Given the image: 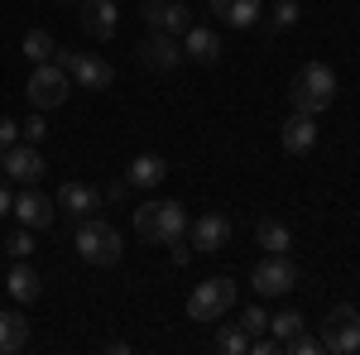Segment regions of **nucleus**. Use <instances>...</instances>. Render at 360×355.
I'll return each mask as SVG.
<instances>
[{"label": "nucleus", "instance_id": "nucleus-1", "mask_svg": "<svg viewBox=\"0 0 360 355\" xmlns=\"http://www.w3.org/2000/svg\"><path fill=\"white\" fill-rule=\"evenodd\" d=\"M336 101V72L327 63H307L298 67V77L288 82V106L298 110V115H322V110H332Z\"/></svg>", "mask_w": 360, "mask_h": 355}, {"label": "nucleus", "instance_id": "nucleus-2", "mask_svg": "<svg viewBox=\"0 0 360 355\" xmlns=\"http://www.w3.org/2000/svg\"><path fill=\"white\" fill-rule=\"evenodd\" d=\"M72 245H77V259L91 264V269H111V264H120V254H125L120 231H115L111 221H101V217H82Z\"/></svg>", "mask_w": 360, "mask_h": 355}, {"label": "nucleus", "instance_id": "nucleus-3", "mask_svg": "<svg viewBox=\"0 0 360 355\" xmlns=\"http://www.w3.org/2000/svg\"><path fill=\"white\" fill-rule=\"evenodd\" d=\"M68 91H72V77L58 67L53 58L49 63H34V72H29V82H25V96H29L34 110H58L68 101Z\"/></svg>", "mask_w": 360, "mask_h": 355}, {"label": "nucleus", "instance_id": "nucleus-4", "mask_svg": "<svg viewBox=\"0 0 360 355\" xmlns=\"http://www.w3.org/2000/svg\"><path fill=\"white\" fill-rule=\"evenodd\" d=\"M231 307H236V283H231L226 273L197 283L193 293H188V317H193V322H221Z\"/></svg>", "mask_w": 360, "mask_h": 355}, {"label": "nucleus", "instance_id": "nucleus-5", "mask_svg": "<svg viewBox=\"0 0 360 355\" xmlns=\"http://www.w3.org/2000/svg\"><path fill=\"white\" fill-rule=\"evenodd\" d=\"M317 341H322V351H332V355H356L360 351V307H351V302L332 307Z\"/></svg>", "mask_w": 360, "mask_h": 355}, {"label": "nucleus", "instance_id": "nucleus-6", "mask_svg": "<svg viewBox=\"0 0 360 355\" xmlns=\"http://www.w3.org/2000/svg\"><path fill=\"white\" fill-rule=\"evenodd\" d=\"M293 283H298V264L288 254H264L250 273V288L259 298H283V293H293Z\"/></svg>", "mask_w": 360, "mask_h": 355}, {"label": "nucleus", "instance_id": "nucleus-7", "mask_svg": "<svg viewBox=\"0 0 360 355\" xmlns=\"http://www.w3.org/2000/svg\"><path fill=\"white\" fill-rule=\"evenodd\" d=\"M0 173L5 178H15L20 188H34L39 178H44V154H39V144H10L5 154H0Z\"/></svg>", "mask_w": 360, "mask_h": 355}, {"label": "nucleus", "instance_id": "nucleus-8", "mask_svg": "<svg viewBox=\"0 0 360 355\" xmlns=\"http://www.w3.org/2000/svg\"><path fill=\"white\" fill-rule=\"evenodd\" d=\"M139 53V67H149V72H173L178 63H183V44L164 34V29H149V39L135 49Z\"/></svg>", "mask_w": 360, "mask_h": 355}, {"label": "nucleus", "instance_id": "nucleus-9", "mask_svg": "<svg viewBox=\"0 0 360 355\" xmlns=\"http://www.w3.org/2000/svg\"><path fill=\"white\" fill-rule=\"evenodd\" d=\"M77 20H82L86 39L106 44V39H115V29H120V10H115V0H77Z\"/></svg>", "mask_w": 360, "mask_h": 355}, {"label": "nucleus", "instance_id": "nucleus-10", "mask_svg": "<svg viewBox=\"0 0 360 355\" xmlns=\"http://www.w3.org/2000/svg\"><path fill=\"white\" fill-rule=\"evenodd\" d=\"M139 20L149 29H164V34H188L193 10H188L183 0H144V5H139Z\"/></svg>", "mask_w": 360, "mask_h": 355}, {"label": "nucleus", "instance_id": "nucleus-11", "mask_svg": "<svg viewBox=\"0 0 360 355\" xmlns=\"http://www.w3.org/2000/svg\"><path fill=\"white\" fill-rule=\"evenodd\" d=\"M10 212H15V221L29 226V231H49L53 217H58V202H53V197H44L39 188H25L20 197H15V207H10Z\"/></svg>", "mask_w": 360, "mask_h": 355}, {"label": "nucleus", "instance_id": "nucleus-12", "mask_svg": "<svg viewBox=\"0 0 360 355\" xmlns=\"http://www.w3.org/2000/svg\"><path fill=\"white\" fill-rule=\"evenodd\" d=\"M188 231H193V245L202 254H217V250L231 245V217H221V212H202Z\"/></svg>", "mask_w": 360, "mask_h": 355}, {"label": "nucleus", "instance_id": "nucleus-13", "mask_svg": "<svg viewBox=\"0 0 360 355\" xmlns=\"http://www.w3.org/2000/svg\"><path fill=\"white\" fill-rule=\"evenodd\" d=\"M68 77H77L82 91H106V86L115 82V67L106 63V58H96V53H77L72 67H68Z\"/></svg>", "mask_w": 360, "mask_h": 355}, {"label": "nucleus", "instance_id": "nucleus-14", "mask_svg": "<svg viewBox=\"0 0 360 355\" xmlns=\"http://www.w3.org/2000/svg\"><path fill=\"white\" fill-rule=\"evenodd\" d=\"M278 144L288 149V154H312L317 149V115H288L283 125H278Z\"/></svg>", "mask_w": 360, "mask_h": 355}, {"label": "nucleus", "instance_id": "nucleus-15", "mask_svg": "<svg viewBox=\"0 0 360 355\" xmlns=\"http://www.w3.org/2000/svg\"><path fill=\"white\" fill-rule=\"evenodd\" d=\"M183 58H193L202 67L221 63V34L207 29V25H188V34H183Z\"/></svg>", "mask_w": 360, "mask_h": 355}, {"label": "nucleus", "instance_id": "nucleus-16", "mask_svg": "<svg viewBox=\"0 0 360 355\" xmlns=\"http://www.w3.org/2000/svg\"><path fill=\"white\" fill-rule=\"evenodd\" d=\"M188 207L183 202H159V226H154V245H178L188 240Z\"/></svg>", "mask_w": 360, "mask_h": 355}, {"label": "nucleus", "instance_id": "nucleus-17", "mask_svg": "<svg viewBox=\"0 0 360 355\" xmlns=\"http://www.w3.org/2000/svg\"><path fill=\"white\" fill-rule=\"evenodd\" d=\"M212 15H217V25L255 29L259 15H264V0H212Z\"/></svg>", "mask_w": 360, "mask_h": 355}, {"label": "nucleus", "instance_id": "nucleus-18", "mask_svg": "<svg viewBox=\"0 0 360 355\" xmlns=\"http://www.w3.org/2000/svg\"><path fill=\"white\" fill-rule=\"evenodd\" d=\"M5 288H10V298H15V302H39L44 278H39V269H34L29 259H15V264L5 269Z\"/></svg>", "mask_w": 360, "mask_h": 355}, {"label": "nucleus", "instance_id": "nucleus-19", "mask_svg": "<svg viewBox=\"0 0 360 355\" xmlns=\"http://www.w3.org/2000/svg\"><path fill=\"white\" fill-rule=\"evenodd\" d=\"M58 207H63V212H68V217H96V207H101V192L96 188H86V183H63V188H58V197H53Z\"/></svg>", "mask_w": 360, "mask_h": 355}, {"label": "nucleus", "instance_id": "nucleus-20", "mask_svg": "<svg viewBox=\"0 0 360 355\" xmlns=\"http://www.w3.org/2000/svg\"><path fill=\"white\" fill-rule=\"evenodd\" d=\"M125 178H130V188H149V192H154V188L168 178V164L159 159V154H135Z\"/></svg>", "mask_w": 360, "mask_h": 355}, {"label": "nucleus", "instance_id": "nucleus-21", "mask_svg": "<svg viewBox=\"0 0 360 355\" xmlns=\"http://www.w3.org/2000/svg\"><path fill=\"white\" fill-rule=\"evenodd\" d=\"M29 346V317L25 312H0V355H15Z\"/></svg>", "mask_w": 360, "mask_h": 355}, {"label": "nucleus", "instance_id": "nucleus-22", "mask_svg": "<svg viewBox=\"0 0 360 355\" xmlns=\"http://www.w3.org/2000/svg\"><path fill=\"white\" fill-rule=\"evenodd\" d=\"M255 240L264 245V254H288V245H293V231H288L283 221L264 217V221H259V231H255Z\"/></svg>", "mask_w": 360, "mask_h": 355}, {"label": "nucleus", "instance_id": "nucleus-23", "mask_svg": "<svg viewBox=\"0 0 360 355\" xmlns=\"http://www.w3.org/2000/svg\"><path fill=\"white\" fill-rule=\"evenodd\" d=\"M303 327H307V322H303V312H298V307H283V312H274V317H269V336H274L278 346H283L288 336H298Z\"/></svg>", "mask_w": 360, "mask_h": 355}, {"label": "nucleus", "instance_id": "nucleus-24", "mask_svg": "<svg viewBox=\"0 0 360 355\" xmlns=\"http://www.w3.org/2000/svg\"><path fill=\"white\" fill-rule=\"evenodd\" d=\"M53 34H49V29H29L25 34V58L29 63H49V58H53Z\"/></svg>", "mask_w": 360, "mask_h": 355}, {"label": "nucleus", "instance_id": "nucleus-25", "mask_svg": "<svg viewBox=\"0 0 360 355\" xmlns=\"http://www.w3.org/2000/svg\"><path fill=\"white\" fill-rule=\"evenodd\" d=\"M154 226H159V202H139V207H135V231H139V240H149V245H154Z\"/></svg>", "mask_w": 360, "mask_h": 355}, {"label": "nucleus", "instance_id": "nucleus-26", "mask_svg": "<svg viewBox=\"0 0 360 355\" xmlns=\"http://www.w3.org/2000/svg\"><path fill=\"white\" fill-rule=\"evenodd\" d=\"M5 254H10V259H29V254H34V231H29V226L10 231V235H5Z\"/></svg>", "mask_w": 360, "mask_h": 355}, {"label": "nucleus", "instance_id": "nucleus-27", "mask_svg": "<svg viewBox=\"0 0 360 355\" xmlns=\"http://www.w3.org/2000/svg\"><path fill=\"white\" fill-rule=\"evenodd\" d=\"M298 20H303L298 0H274V10H269V25H274V29H293Z\"/></svg>", "mask_w": 360, "mask_h": 355}, {"label": "nucleus", "instance_id": "nucleus-28", "mask_svg": "<svg viewBox=\"0 0 360 355\" xmlns=\"http://www.w3.org/2000/svg\"><path fill=\"white\" fill-rule=\"evenodd\" d=\"M217 346H221L226 355H245V351H250V336L240 331V322H236V327H221V336H217Z\"/></svg>", "mask_w": 360, "mask_h": 355}, {"label": "nucleus", "instance_id": "nucleus-29", "mask_svg": "<svg viewBox=\"0 0 360 355\" xmlns=\"http://www.w3.org/2000/svg\"><path fill=\"white\" fill-rule=\"evenodd\" d=\"M240 331H245V336L269 331V312H264V307H245V312H240Z\"/></svg>", "mask_w": 360, "mask_h": 355}, {"label": "nucleus", "instance_id": "nucleus-30", "mask_svg": "<svg viewBox=\"0 0 360 355\" xmlns=\"http://www.w3.org/2000/svg\"><path fill=\"white\" fill-rule=\"evenodd\" d=\"M283 351H288V355H317V351H322V341H317V336H307V327H303L298 336H288V341H283Z\"/></svg>", "mask_w": 360, "mask_h": 355}, {"label": "nucleus", "instance_id": "nucleus-31", "mask_svg": "<svg viewBox=\"0 0 360 355\" xmlns=\"http://www.w3.org/2000/svg\"><path fill=\"white\" fill-rule=\"evenodd\" d=\"M20 135L29 139V144H44V135H49V125H44V110H34L25 125H20Z\"/></svg>", "mask_w": 360, "mask_h": 355}, {"label": "nucleus", "instance_id": "nucleus-32", "mask_svg": "<svg viewBox=\"0 0 360 355\" xmlns=\"http://www.w3.org/2000/svg\"><path fill=\"white\" fill-rule=\"evenodd\" d=\"M10 144H20V125L0 115V149H10Z\"/></svg>", "mask_w": 360, "mask_h": 355}, {"label": "nucleus", "instance_id": "nucleus-33", "mask_svg": "<svg viewBox=\"0 0 360 355\" xmlns=\"http://www.w3.org/2000/svg\"><path fill=\"white\" fill-rule=\"evenodd\" d=\"M125 197H130V178H120V183H111V188H106V202H125Z\"/></svg>", "mask_w": 360, "mask_h": 355}, {"label": "nucleus", "instance_id": "nucleus-34", "mask_svg": "<svg viewBox=\"0 0 360 355\" xmlns=\"http://www.w3.org/2000/svg\"><path fill=\"white\" fill-rule=\"evenodd\" d=\"M168 254H173V264H188V259H193V250L183 245V240H178V245H168Z\"/></svg>", "mask_w": 360, "mask_h": 355}, {"label": "nucleus", "instance_id": "nucleus-35", "mask_svg": "<svg viewBox=\"0 0 360 355\" xmlns=\"http://www.w3.org/2000/svg\"><path fill=\"white\" fill-rule=\"evenodd\" d=\"M10 207H15V197H10V188H5V178H0V217H5Z\"/></svg>", "mask_w": 360, "mask_h": 355}, {"label": "nucleus", "instance_id": "nucleus-36", "mask_svg": "<svg viewBox=\"0 0 360 355\" xmlns=\"http://www.w3.org/2000/svg\"><path fill=\"white\" fill-rule=\"evenodd\" d=\"M63 5H77V0H63Z\"/></svg>", "mask_w": 360, "mask_h": 355}]
</instances>
